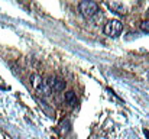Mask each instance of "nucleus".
Listing matches in <instances>:
<instances>
[{
    "mask_svg": "<svg viewBox=\"0 0 149 139\" xmlns=\"http://www.w3.org/2000/svg\"><path fill=\"white\" fill-rule=\"evenodd\" d=\"M80 12H81L86 17H93V16L99 12V6H97V3H94V1L86 0V1H81V3H80Z\"/></svg>",
    "mask_w": 149,
    "mask_h": 139,
    "instance_id": "3",
    "label": "nucleus"
},
{
    "mask_svg": "<svg viewBox=\"0 0 149 139\" xmlns=\"http://www.w3.org/2000/svg\"><path fill=\"white\" fill-rule=\"evenodd\" d=\"M145 135H146V136L149 138V131H145Z\"/></svg>",
    "mask_w": 149,
    "mask_h": 139,
    "instance_id": "9",
    "label": "nucleus"
},
{
    "mask_svg": "<svg viewBox=\"0 0 149 139\" xmlns=\"http://www.w3.org/2000/svg\"><path fill=\"white\" fill-rule=\"evenodd\" d=\"M31 83H32L33 90L38 93L39 96L47 97V96H49L51 94L49 89H48V86H47V83L42 80L41 75H38V74H32V75H31Z\"/></svg>",
    "mask_w": 149,
    "mask_h": 139,
    "instance_id": "1",
    "label": "nucleus"
},
{
    "mask_svg": "<svg viewBox=\"0 0 149 139\" xmlns=\"http://www.w3.org/2000/svg\"><path fill=\"white\" fill-rule=\"evenodd\" d=\"M65 101L70 104V106H75L77 104V96L74 92H67L65 93Z\"/></svg>",
    "mask_w": 149,
    "mask_h": 139,
    "instance_id": "6",
    "label": "nucleus"
},
{
    "mask_svg": "<svg viewBox=\"0 0 149 139\" xmlns=\"http://www.w3.org/2000/svg\"><path fill=\"white\" fill-rule=\"evenodd\" d=\"M109 7H111L113 10H116L117 13H126V7H125V4L123 3H119V1H111V3H109Z\"/></svg>",
    "mask_w": 149,
    "mask_h": 139,
    "instance_id": "5",
    "label": "nucleus"
},
{
    "mask_svg": "<svg viewBox=\"0 0 149 139\" xmlns=\"http://www.w3.org/2000/svg\"><path fill=\"white\" fill-rule=\"evenodd\" d=\"M47 83V86H48V89H49V92H62L64 90V87H65V83L62 81V80H59V78H56V77H48V80L45 81Z\"/></svg>",
    "mask_w": 149,
    "mask_h": 139,
    "instance_id": "4",
    "label": "nucleus"
},
{
    "mask_svg": "<svg viewBox=\"0 0 149 139\" xmlns=\"http://www.w3.org/2000/svg\"><path fill=\"white\" fill-rule=\"evenodd\" d=\"M123 31V23L117 19H111L104 25V34L109 36H117Z\"/></svg>",
    "mask_w": 149,
    "mask_h": 139,
    "instance_id": "2",
    "label": "nucleus"
},
{
    "mask_svg": "<svg viewBox=\"0 0 149 139\" xmlns=\"http://www.w3.org/2000/svg\"><path fill=\"white\" fill-rule=\"evenodd\" d=\"M139 28H141L143 32H149V20H143V22H141Z\"/></svg>",
    "mask_w": 149,
    "mask_h": 139,
    "instance_id": "8",
    "label": "nucleus"
},
{
    "mask_svg": "<svg viewBox=\"0 0 149 139\" xmlns=\"http://www.w3.org/2000/svg\"><path fill=\"white\" fill-rule=\"evenodd\" d=\"M68 131H70V122H68V120H64V122L59 125V132L64 135V133H67Z\"/></svg>",
    "mask_w": 149,
    "mask_h": 139,
    "instance_id": "7",
    "label": "nucleus"
}]
</instances>
